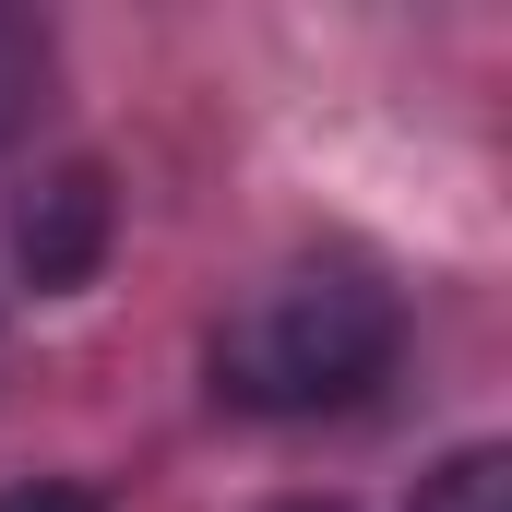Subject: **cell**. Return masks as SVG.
I'll return each instance as SVG.
<instances>
[{"instance_id":"1","label":"cell","mask_w":512,"mask_h":512,"mask_svg":"<svg viewBox=\"0 0 512 512\" xmlns=\"http://www.w3.org/2000/svg\"><path fill=\"white\" fill-rule=\"evenodd\" d=\"M393 358H405V298L370 262H286L215 322L203 382L239 417H334L370 382H393Z\"/></svg>"},{"instance_id":"2","label":"cell","mask_w":512,"mask_h":512,"mask_svg":"<svg viewBox=\"0 0 512 512\" xmlns=\"http://www.w3.org/2000/svg\"><path fill=\"white\" fill-rule=\"evenodd\" d=\"M108 227H120V191H108V167H48V179L24 191V215H12V262H24V286H36V298H72V286H96Z\"/></svg>"},{"instance_id":"3","label":"cell","mask_w":512,"mask_h":512,"mask_svg":"<svg viewBox=\"0 0 512 512\" xmlns=\"http://www.w3.org/2000/svg\"><path fill=\"white\" fill-rule=\"evenodd\" d=\"M405 512H512V453H501V441L441 453V465L417 477V501H405Z\"/></svg>"},{"instance_id":"4","label":"cell","mask_w":512,"mask_h":512,"mask_svg":"<svg viewBox=\"0 0 512 512\" xmlns=\"http://www.w3.org/2000/svg\"><path fill=\"white\" fill-rule=\"evenodd\" d=\"M36 96H48V36L0 12V143H12V131L36 120Z\"/></svg>"},{"instance_id":"5","label":"cell","mask_w":512,"mask_h":512,"mask_svg":"<svg viewBox=\"0 0 512 512\" xmlns=\"http://www.w3.org/2000/svg\"><path fill=\"white\" fill-rule=\"evenodd\" d=\"M0 512H108V489H84V477H24V489H0Z\"/></svg>"},{"instance_id":"6","label":"cell","mask_w":512,"mask_h":512,"mask_svg":"<svg viewBox=\"0 0 512 512\" xmlns=\"http://www.w3.org/2000/svg\"><path fill=\"white\" fill-rule=\"evenodd\" d=\"M274 512H334V501H274Z\"/></svg>"}]
</instances>
